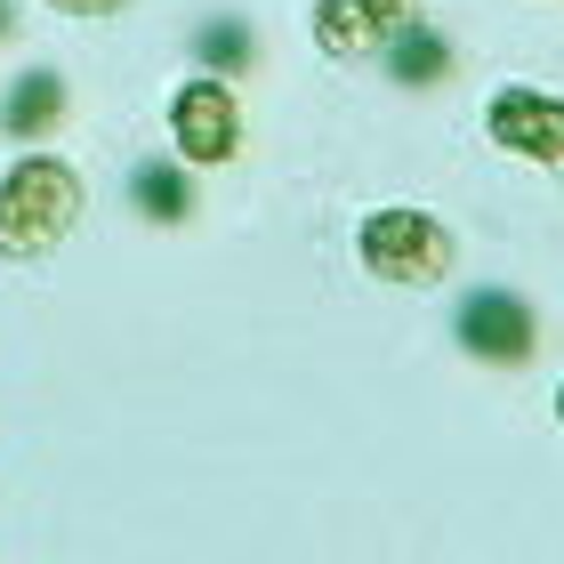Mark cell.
I'll return each mask as SVG.
<instances>
[{
    "label": "cell",
    "instance_id": "1",
    "mask_svg": "<svg viewBox=\"0 0 564 564\" xmlns=\"http://www.w3.org/2000/svg\"><path fill=\"white\" fill-rule=\"evenodd\" d=\"M82 226V177L57 153H24L0 177V259H41Z\"/></svg>",
    "mask_w": 564,
    "mask_h": 564
},
{
    "label": "cell",
    "instance_id": "2",
    "mask_svg": "<svg viewBox=\"0 0 564 564\" xmlns=\"http://www.w3.org/2000/svg\"><path fill=\"white\" fill-rule=\"evenodd\" d=\"M452 259H459V242L427 210H371L364 218V267L379 282H412V291H427V282L452 274Z\"/></svg>",
    "mask_w": 564,
    "mask_h": 564
},
{
    "label": "cell",
    "instance_id": "3",
    "mask_svg": "<svg viewBox=\"0 0 564 564\" xmlns=\"http://www.w3.org/2000/svg\"><path fill=\"white\" fill-rule=\"evenodd\" d=\"M170 138H177V153H186L194 170H218V162L242 153V113H235V97H226L218 73L210 82H186L170 97Z\"/></svg>",
    "mask_w": 564,
    "mask_h": 564
},
{
    "label": "cell",
    "instance_id": "4",
    "mask_svg": "<svg viewBox=\"0 0 564 564\" xmlns=\"http://www.w3.org/2000/svg\"><path fill=\"white\" fill-rule=\"evenodd\" d=\"M484 130H492L500 153H517V162L564 170V97H549V89H500Z\"/></svg>",
    "mask_w": 564,
    "mask_h": 564
},
{
    "label": "cell",
    "instance_id": "5",
    "mask_svg": "<svg viewBox=\"0 0 564 564\" xmlns=\"http://www.w3.org/2000/svg\"><path fill=\"white\" fill-rule=\"evenodd\" d=\"M459 339H468V355H484V364H524L532 347V306L508 299V291H476L468 306H459Z\"/></svg>",
    "mask_w": 564,
    "mask_h": 564
},
{
    "label": "cell",
    "instance_id": "6",
    "mask_svg": "<svg viewBox=\"0 0 564 564\" xmlns=\"http://www.w3.org/2000/svg\"><path fill=\"white\" fill-rule=\"evenodd\" d=\"M379 41H388V33H379V24L355 9V0H323V9H315V48H323V57L355 65V57H371Z\"/></svg>",
    "mask_w": 564,
    "mask_h": 564
},
{
    "label": "cell",
    "instance_id": "7",
    "mask_svg": "<svg viewBox=\"0 0 564 564\" xmlns=\"http://www.w3.org/2000/svg\"><path fill=\"white\" fill-rule=\"evenodd\" d=\"M444 73H452V41H444V33H427V24L412 17V24L395 33V82H412V89H435Z\"/></svg>",
    "mask_w": 564,
    "mask_h": 564
},
{
    "label": "cell",
    "instance_id": "8",
    "mask_svg": "<svg viewBox=\"0 0 564 564\" xmlns=\"http://www.w3.org/2000/svg\"><path fill=\"white\" fill-rule=\"evenodd\" d=\"M57 113H65V82H57V73H33V82L9 97V138H41V130H57Z\"/></svg>",
    "mask_w": 564,
    "mask_h": 564
},
{
    "label": "cell",
    "instance_id": "9",
    "mask_svg": "<svg viewBox=\"0 0 564 564\" xmlns=\"http://www.w3.org/2000/svg\"><path fill=\"white\" fill-rule=\"evenodd\" d=\"M202 57H210V73H242L250 65V33L235 17H210V33H202Z\"/></svg>",
    "mask_w": 564,
    "mask_h": 564
},
{
    "label": "cell",
    "instance_id": "10",
    "mask_svg": "<svg viewBox=\"0 0 564 564\" xmlns=\"http://www.w3.org/2000/svg\"><path fill=\"white\" fill-rule=\"evenodd\" d=\"M138 202H145L162 226L186 218V177H177V170H138Z\"/></svg>",
    "mask_w": 564,
    "mask_h": 564
},
{
    "label": "cell",
    "instance_id": "11",
    "mask_svg": "<svg viewBox=\"0 0 564 564\" xmlns=\"http://www.w3.org/2000/svg\"><path fill=\"white\" fill-rule=\"evenodd\" d=\"M355 9H364V17L379 24V33H403V24L420 17V0H355Z\"/></svg>",
    "mask_w": 564,
    "mask_h": 564
},
{
    "label": "cell",
    "instance_id": "12",
    "mask_svg": "<svg viewBox=\"0 0 564 564\" xmlns=\"http://www.w3.org/2000/svg\"><path fill=\"white\" fill-rule=\"evenodd\" d=\"M65 17H113V9H130V0H57Z\"/></svg>",
    "mask_w": 564,
    "mask_h": 564
},
{
    "label": "cell",
    "instance_id": "13",
    "mask_svg": "<svg viewBox=\"0 0 564 564\" xmlns=\"http://www.w3.org/2000/svg\"><path fill=\"white\" fill-rule=\"evenodd\" d=\"M556 412H564V388H556Z\"/></svg>",
    "mask_w": 564,
    "mask_h": 564
}]
</instances>
